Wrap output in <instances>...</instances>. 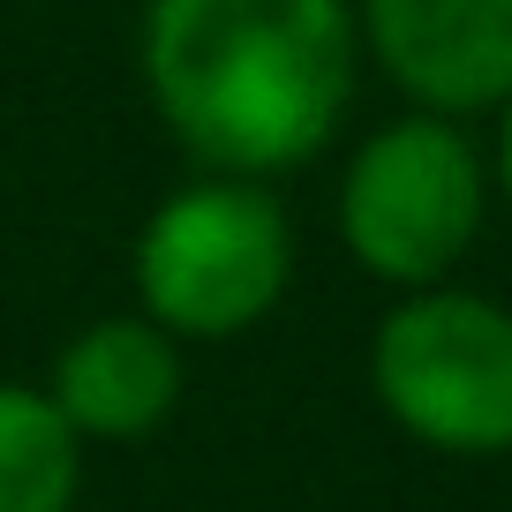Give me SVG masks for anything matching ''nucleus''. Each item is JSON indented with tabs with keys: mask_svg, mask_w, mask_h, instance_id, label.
Instances as JSON below:
<instances>
[{
	"mask_svg": "<svg viewBox=\"0 0 512 512\" xmlns=\"http://www.w3.org/2000/svg\"><path fill=\"white\" fill-rule=\"evenodd\" d=\"M490 181L482 159L452 121L415 113V121L377 128L339 174V241L369 279L400 294L445 287V272L475 249Z\"/></svg>",
	"mask_w": 512,
	"mask_h": 512,
	"instance_id": "obj_4",
	"label": "nucleus"
},
{
	"mask_svg": "<svg viewBox=\"0 0 512 512\" xmlns=\"http://www.w3.org/2000/svg\"><path fill=\"white\" fill-rule=\"evenodd\" d=\"M136 302L166 339H234L279 309L294 279V226L256 181H196L136 234Z\"/></svg>",
	"mask_w": 512,
	"mask_h": 512,
	"instance_id": "obj_2",
	"label": "nucleus"
},
{
	"mask_svg": "<svg viewBox=\"0 0 512 512\" xmlns=\"http://www.w3.org/2000/svg\"><path fill=\"white\" fill-rule=\"evenodd\" d=\"M369 53L422 113H482L512 98V0H362Z\"/></svg>",
	"mask_w": 512,
	"mask_h": 512,
	"instance_id": "obj_5",
	"label": "nucleus"
},
{
	"mask_svg": "<svg viewBox=\"0 0 512 512\" xmlns=\"http://www.w3.org/2000/svg\"><path fill=\"white\" fill-rule=\"evenodd\" d=\"M38 392L83 445H136L181 407V347L144 317H98L53 354Z\"/></svg>",
	"mask_w": 512,
	"mask_h": 512,
	"instance_id": "obj_6",
	"label": "nucleus"
},
{
	"mask_svg": "<svg viewBox=\"0 0 512 512\" xmlns=\"http://www.w3.org/2000/svg\"><path fill=\"white\" fill-rule=\"evenodd\" d=\"M369 392L392 430L430 452H512V309L467 287L400 294L369 332Z\"/></svg>",
	"mask_w": 512,
	"mask_h": 512,
	"instance_id": "obj_3",
	"label": "nucleus"
},
{
	"mask_svg": "<svg viewBox=\"0 0 512 512\" xmlns=\"http://www.w3.org/2000/svg\"><path fill=\"white\" fill-rule=\"evenodd\" d=\"M83 437L38 384H0V512H76Z\"/></svg>",
	"mask_w": 512,
	"mask_h": 512,
	"instance_id": "obj_7",
	"label": "nucleus"
},
{
	"mask_svg": "<svg viewBox=\"0 0 512 512\" xmlns=\"http://www.w3.org/2000/svg\"><path fill=\"white\" fill-rule=\"evenodd\" d=\"M497 181H505V196H512V98H505V136H497Z\"/></svg>",
	"mask_w": 512,
	"mask_h": 512,
	"instance_id": "obj_8",
	"label": "nucleus"
},
{
	"mask_svg": "<svg viewBox=\"0 0 512 512\" xmlns=\"http://www.w3.org/2000/svg\"><path fill=\"white\" fill-rule=\"evenodd\" d=\"M136 53L159 121L219 181L317 159L354 91L347 0H144Z\"/></svg>",
	"mask_w": 512,
	"mask_h": 512,
	"instance_id": "obj_1",
	"label": "nucleus"
}]
</instances>
